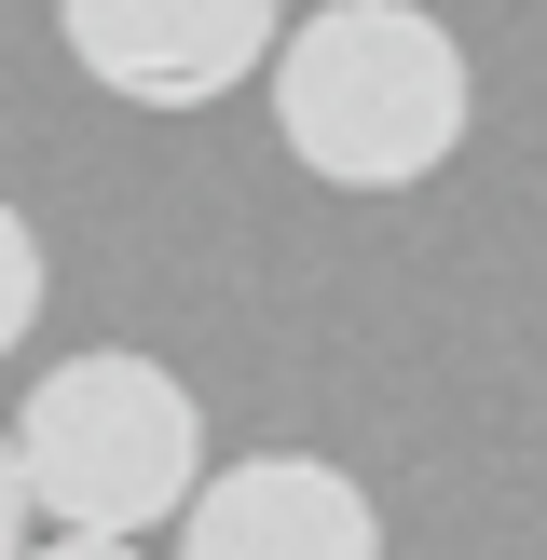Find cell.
I'll return each instance as SVG.
<instances>
[{"label":"cell","mask_w":547,"mask_h":560,"mask_svg":"<svg viewBox=\"0 0 547 560\" xmlns=\"http://www.w3.org/2000/svg\"><path fill=\"white\" fill-rule=\"evenodd\" d=\"M274 137H288L301 178L328 191H410L465 151V42L424 0H315V14L274 42Z\"/></svg>","instance_id":"1"},{"label":"cell","mask_w":547,"mask_h":560,"mask_svg":"<svg viewBox=\"0 0 547 560\" xmlns=\"http://www.w3.org/2000/svg\"><path fill=\"white\" fill-rule=\"evenodd\" d=\"M42 328V233H27V206H0V355Z\"/></svg>","instance_id":"5"},{"label":"cell","mask_w":547,"mask_h":560,"mask_svg":"<svg viewBox=\"0 0 547 560\" xmlns=\"http://www.w3.org/2000/svg\"><path fill=\"white\" fill-rule=\"evenodd\" d=\"M0 560H27V479H14V424H0Z\"/></svg>","instance_id":"6"},{"label":"cell","mask_w":547,"mask_h":560,"mask_svg":"<svg viewBox=\"0 0 547 560\" xmlns=\"http://www.w3.org/2000/svg\"><path fill=\"white\" fill-rule=\"evenodd\" d=\"M14 479L55 534L82 547H137L164 520H191L206 492V410L164 355L137 342H96V355H55L14 410Z\"/></svg>","instance_id":"2"},{"label":"cell","mask_w":547,"mask_h":560,"mask_svg":"<svg viewBox=\"0 0 547 560\" xmlns=\"http://www.w3.org/2000/svg\"><path fill=\"white\" fill-rule=\"evenodd\" d=\"M55 42L124 109H219L233 82L274 69L288 0H55Z\"/></svg>","instance_id":"3"},{"label":"cell","mask_w":547,"mask_h":560,"mask_svg":"<svg viewBox=\"0 0 547 560\" xmlns=\"http://www.w3.org/2000/svg\"><path fill=\"white\" fill-rule=\"evenodd\" d=\"M178 560H383V520L328 452H246V465H206Z\"/></svg>","instance_id":"4"},{"label":"cell","mask_w":547,"mask_h":560,"mask_svg":"<svg viewBox=\"0 0 547 560\" xmlns=\"http://www.w3.org/2000/svg\"><path fill=\"white\" fill-rule=\"evenodd\" d=\"M27 560H151V547H82V534H55V547H27Z\"/></svg>","instance_id":"7"}]
</instances>
